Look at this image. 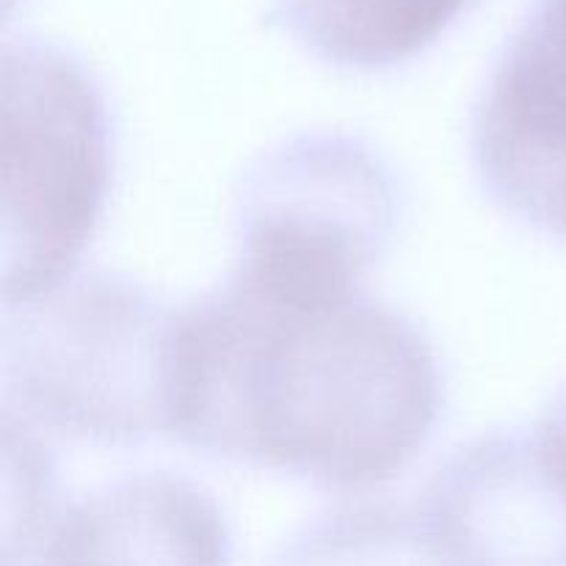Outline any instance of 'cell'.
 <instances>
[{"label": "cell", "mask_w": 566, "mask_h": 566, "mask_svg": "<svg viewBox=\"0 0 566 566\" xmlns=\"http://www.w3.org/2000/svg\"><path fill=\"white\" fill-rule=\"evenodd\" d=\"M105 94L81 59L22 36L3 48V302L70 282L108 197Z\"/></svg>", "instance_id": "obj_3"}, {"label": "cell", "mask_w": 566, "mask_h": 566, "mask_svg": "<svg viewBox=\"0 0 566 566\" xmlns=\"http://www.w3.org/2000/svg\"><path fill=\"white\" fill-rule=\"evenodd\" d=\"M479 0H274L271 20L310 55L376 72L429 50Z\"/></svg>", "instance_id": "obj_7"}, {"label": "cell", "mask_w": 566, "mask_h": 566, "mask_svg": "<svg viewBox=\"0 0 566 566\" xmlns=\"http://www.w3.org/2000/svg\"><path fill=\"white\" fill-rule=\"evenodd\" d=\"M396 219V177L370 144L302 133L243 177L235 265L302 285L359 287L390 247Z\"/></svg>", "instance_id": "obj_4"}, {"label": "cell", "mask_w": 566, "mask_h": 566, "mask_svg": "<svg viewBox=\"0 0 566 566\" xmlns=\"http://www.w3.org/2000/svg\"><path fill=\"white\" fill-rule=\"evenodd\" d=\"M175 310L114 274L64 282L6 307V409L97 446L166 434V352Z\"/></svg>", "instance_id": "obj_2"}, {"label": "cell", "mask_w": 566, "mask_h": 566, "mask_svg": "<svg viewBox=\"0 0 566 566\" xmlns=\"http://www.w3.org/2000/svg\"><path fill=\"white\" fill-rule=\"evenodd\" d=\"M440 409L426 332L363 291L232 271L171 315L166 434L197 451L365 490L423 451Z\"/></svg>", "instance_id": "obj_1"}, {"label": "cell", "mask_w": 566, "mask_h": 566, "mask_svg": "<svg viewBox=\"0 0 566 566\" xmlns=\"http://www.w3.org/2000/svg\"><path fill=\"white\" fill-rule=\"evenodd\" d=\"M274 566H453L420 509H340L282 551Z\"/></svg>", "instance_id": "obj_8"}, {"label": "cell", "mask_w": 566, "mask_h": 566, "mask_svg": "<svg viewBox=\"0 0 566 566\" xmlns=\"http://www.w3.org/2000/svg\"><path fill=\"white\" fill-rule=\"evenodd\" d=\"M33 566H230V531L193 481L142 473L66 506Z\"/></svg>", "instance_id": "obj_6"}, {"label": "cell", "mask_w": 566, "mask_h": 566, "mask_svg": "<svg viewBox=\"0 0 566 566\" xmlns=\"http://www.w3.org/2000/svg\"><path fill=\"white\" fill-rule=\"evenodd\" d=\"M418 509L453 566H566V492L531 431L462 448Z\"/></svg>", "instance_id": "obj_5"}, {"label": "cell", "mask_w": 566, "mask_h": 566, "mask_svg": "<svg viewBox=\"0 0 566 566\" xmlns=\"http://www.w3.org/2000/svg\"><path fill=\"white\" fill-rule=\"evenodd\" d=\"M531 434H534L542 459H545L551 473L556 475V481L566 492V385L547 403L545 415H542L539 423H536V429Z\"/></svg>", "instance_id": "obj_9"}]
</instances>
